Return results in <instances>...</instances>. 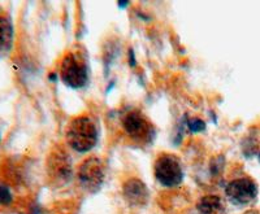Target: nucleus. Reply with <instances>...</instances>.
I'll list each match as a JSON object with an SVG mask.
<instances>
[{"mask_svg": "<svg viewBox=\"0 0 260 214\" xmlns=\"http://www.w3.org/2000/svg\"><path fill=\"white\" fill-rule=\"evenodd\" d=\"M65 138L69 147L76 152H89L98 141V130L94 121L86 115L72 118L65 130Z\"/></svg>", "mask_w": 260, "mask_h": 214, "instance_id": "f257e3e1", "label": "nucleus"}, {"mask_svg": "<svg viewBox=\"0 0 260 214\" xmlns=\"http://www.w3.org/2000/svg\"><path fill=\"white\" fill-rule=\"evenodd\" d=\"M60 77L62 82L69 87L76 90L82 88L89 80L87 65L78 53L69 51L62 56L60 62Z\"/></svg>", "mask_w": 260, "mask_h": 214, "instance_id": "f03ea898", "label": "nucleus"}, {"mask_svg": "<svg viewBox=\"0 0 260 214\" xmlns=\"http://www.w3.org/2000/svg\"><path fill=\"white\" fill-rule=\"evenodd\" d=\"M154 173L157 182L167 188L180 186L183 178L180 160L171 153H162L157 157L154 165Z\"/></svg>", "mask_w": 260, "mask_h": 214, "instance_id": "7ed1b4c3", "label": "nucleus"}, {"mask_svg": "<svg viewBox=\"0 0 260 214\" xmlns=\"http://www.w3.org/2000/svg\"><path fill=\"white\" fill-rule=\"evenodd\" d=\"M48 176L56 186L68 185L73 178L71 156L61 147H55L47 161Z\"/></svg>", "mask_w": 260, "mask_h": 214, "instance_id": "20e7f679", "label": "nucleus"}, {"mask_svg": "<svg viewBox=\"0 0 260 214\" xmlns=\"http://www.w3.org/2000/svg\"><path fill=\"white\" fill-rule=\"evenodd\" d=\"M104 164L96 156H90L82 164L80 165L77 170V178L81 187L87 192H96L102 187L104 182Z\"/></svg>", "mask_w": 260, "mask_h": 214, "instance_id": "39448f33", "label": "nucleus"}, {"mask_svg": "<svg viewBox=\"0 0 260 214\" xmlns=\"http://www.w3.org/2000/svg\"><path fill=\"white\" fill-rule=\"evenodd\" d=\"M121 125L125 134L137 143H148L154 136L152 123L139 111H130L125 113Z\"/></svg>", "mask_w": 260, "mask_h": 214, "instance_id": "423d86ee", "label": "nucleus"}, {"mask_svg": "<svg viewBox=\"0 0 260 214\" xmlns=\"http://www.w3.org/2000/svg\"><path fill=\"white\" fill-rule=\"evenodd\" d=\"M225 194L236 205H247L256 199L257 187L252 179L238 178L226 186Z\"/></svg>", "mask_w": 260, "mask_h": 214, "instance_id": "0eeeda50", "label": "nucleus"}, {"mask_svg": "<svg viewBox=\"0 0 260 214\" xmlns=\"http://www.w3.org/2000/svg\"><path fill=\"white\" fill-rule=\"evenodd\" d=\"M122 195L126 202L132 206H145L150 197L147 186L139 178H129L122 186Z\"/></svg>", "mask_w": 260, "mask_h": 214, "instance_id": "6e6552de", "label": "nucleus"}, {"mask_svg": "<svg viewBox=\"0 0 260 214\" xmlns=\"http://www.w3.org/2000/svg\"><path fill=\"white\" fill-rule=\"evenodd\" d=\"M15 29L12 20L4 11L0 9V57L8 55L13 47Z\"/></svg>", "mask_w": 260, "mask_h": 214, "instance_id": "1a4fd4ad", "label": "nucleus"}, {"mask_svg": "<svg viewBox=\"0 0 260 214\" xmlns=\"http://www.w3.org/2000/svg\"><path fill=\"white\" fill-rule=\"evenodd\" d=\"M198 214H224L225 206L221 197L216 195H207L198 201Z\"/></svg>", "mask_w": 260, "mask_h": 214, "instance_id": "9d476101", "label": "nucleus"}, {"mask_svg": "<svg viewBox=\"0 0 260 214\" xmlns=\"http://www.w3.org/2000/svg\"><path fill=\"white\" fill-rule=\"evenodd\" d=\"M13 201V195L12 191L8 186L6 185H0V205H9V204H12Z\"/></svg>", "mask_w": 260, "mask_h": 214, "instance_id": "9b49d317", "label": "nucleus"}, {"mask_svg": "<svg viewBox=\"0 0 260 214\" xmlns=\"http://www.w3.org/2000/svg\"><path fill=\"white\" fill-rule=\"evenodd\" d=\"M187 127L191 132H201L206 129V123L201 118H191L187 121Z\"/></svg>", "mask_w": 260, "mask_h": 214, "instance_id": "f8f14e48", "label": "nucleus"}, {"mask_svg": "<svg viewBox=\"0 0 260 214\" xmlns=\"http://www.w3.org/2000/svg\"><path fill=\"white\" fill-rule=\"evenodd\" d=\"M129 62H130V66H136L137 61H136V57H134L133 50L129 51Z\"/></svg>", "mask_w": 260, "mask_h": 214, "instance_id": "ddd939ff", "label": "nucleus"}, {"mask_svg": "<svg viewBox=\"0 0 260 214\" xmlns=\"http://www.w3.org/2000/svg\"><path fill=\"white\" fill-rule=\"evenodd\" d=\"M127 6H129L127 2H125V3H118V7H121V8H124V7H127Z\"/></svg>", "mask_w": 260, "mask_h": 214, "instance_id": "4468645a", "label": "nucleus"}, {"mask_svg": "<svg viewBox=\"0 0 260 214\" xmlns=\"http://www.w3.org/2000/svg\"><path fill=\"white\" fill-rule=\"evenodd\" d=\"M245 214H259V213H257V211H255V210H250V211H247V213H245Z\"/></svg>", "mask_w": 260, "mask_h": 214, "instance_id": "2eb2a0df", "label": "nucleus"}]
</instances>
